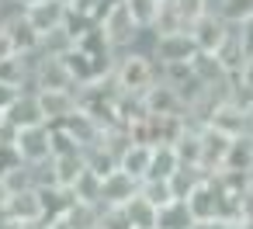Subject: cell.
<instances>
[{
    "label": "cell",
    "mask_w": 253,
    "mask_h": 229,
    "mask_svg": "<svg viewBox=\"0 0 253 229\" xmlns=\"http://www.w3.org/2000/svg\"><path fill=\"white\" fill-rule=\"evenodd\" d=\"M115 84L122 94H142L156 77H160V63L153 59V52H142V49H122L118 59H115V70H111Z\"/></svg>",
    "instance_id": "6da1fadb"
},
{
    "label": "cell",
    "mask_w": 253,
    "mask_h": 229,
    "mask_svg": "<svg viewBox=\"0 0 253 229\" xmlns=\"http://www.w3.org/2000/svg\"><path fill=\"white\" fill-rule=\"evenodd\" d=\"M94 25H101V32H104V39L111 42V49L115 52H122V49H132L135 46V39H139V21L132 18V11H128V4L125 0H115V4L94 21Z\"/></svg>",
    "instance_id": "7a4b0ae2"
},
{
    "label": "cell",
    "mask_w": 253,
    "mask_h": 229,
    "mask_svg": "<svg viewBox=\"0 0 253 229\" xmlns=\"http://www.w3.org/2000/svg\"><path fill=\"white\" fill-rule=\"evenodd\" d=\"M32 87L35 91H56V87H77L70 66L63 56L52 52H35V66H32Z\"/></svg>",
    "instance_id": "3957f363"
},
{
    "label": "cell",
    "mask_w": 253,
    "mask_h": 229,
    "mask_svg": "<svg viewBox=\"0 0 253 229\" xmlns=\"http://www.w3.org/2000/svg\"><path fill=\"white\" fill-rule=\"evenodd\" d=\"M194 56H198V46H194L191 32H156L153 59L160 66H167V63H191Z\"/></svg>",
    "instance_id": "277c9868"
},
{
    "label": "cell",
    "mask_w": 253,
    "mask_h": 229,
    "mask_svg": "<svg viewBox=\"0 0 253 229\" xmlns=\"http://www.w3.org/2000/svg\"><path fill=\"white\" fill-rule=\"evenodd\" d=\"M142 111L146 115H187V101L180 97V91L173 84H167L163 77H156L142 91Z\"/></svg>",
    "instance_id": "5b68a950"
},
{
    "label": "cell",
    "mask_w": 253,
    "mask_h": 229,
    "mask_svg": "<svg viewBox=\"0 0 253 229\" xmlns=\"http://www.w3.org/2000/svg\"><path fill=\"white\" fill-rule=\"evenodd\" d=\"M14 146H18V153H21L25 163L49 160V156H52V125L42 122V125L18 129V132H14Z\"/></svg>",
    "instance_id": "8992f818"
},
{
    "label": "cell",
    "mask_w": 253,
    "mask_h": 229,
    "mask_svg": "<svg viewBox=\"0 0 253 229\" xmlns=\"http://www.w3.org/2000/svg\"><path fill=\"white\" fill-rule=\"evenodd\" d=\"M139 177H132L128 170H122V167H115V170H108L104 177H101V205H108V208H122L128 198H135L139 194Z\"/></svg>",
    "instance_id": "52a82bcc"
},
{
    "label": "cell",
    "mask_w": 253,
    "mask_h": 229,
    "mask_svg": "<svg viewBox=\"0 0 253 229\" xmlns=\"http://www.w3.org/2000/svg\"><path fill=\"white\" fill-rule=\"evenodd\" d=\"M225 35H229V21H225L218 11H205V14H198L194 25H191V39H194L198 52H215Z\"/></svg>",
    "instance_id": "ba28073f"
},
{
    "label": "cell",
    "mask_w": 253,
    "mask_h": 229,
    "mask_svg": "<svg viewBox=\"0 0 253 229\" xmlns=\"http://www.w3.org/2000/svg\"><path fill=\"white\" fill-rule=\"evenodd\" d=\"M205 125H215V129H222L225 136H246L250 125H253V111H246L243 104H236V101L225 97V101L215 104V111L208 115Z\"/></svg>",
    "instance_id": "9c48e42d"
},
{
    "label": "cell",
    "mask_w": 253,
    "mask_h": 229,
    "mask_svg": "<svg viewBox=\"0 0 253 229\" xmlns=\"http://www.w3.org/2000/svg\"><path fill=\"white\" fill-rule=\"evenodd\" d=\"M39 101H42V111H45V122H49V125L66 122V118H70V115L80 108V94H77V87L39 91Z\"/></svg>",
    "instance_id": "30bf717a"
},
{
    "label": "cell",
    "mask_w": 253,
    "mask_h": 229,
    "mask_svg": "<svg viewBox=\"0 0 253 229\" xmlns=\"http://www.w3.org/2000/svg\"><path fill=\"white\" fill-rule=\"evenodd\" d=\"M7 115V125L18 132V129H28V125H42L45 122V111H42V101H39V91L35 87H25L18 94V101L4 111Z\"/></svg>",
    "instance_id": "8fae6325"
},
{
    "label": "cell",
    "mask_w": 253,
    "mask_h": 229,
    "mask_svg": "<svg viewBox=\"0 0 253 229\" xmlns=\"http://www.w3.org/2000/svg\"><path fill=\"white\" fill-rule=\"evenodd\" d=\"M25 18L32 21V28L39 35L52 32V28H63L66 18H70V7L63 4V0H39V4H28L25 7Z\"/></svg>",
    "instance_id": "7c38bea8"
},
{
    "label": "cell",
    "mask_w": 253,
    "mask_h": 229,
    "mask_svg": "<svg viewBox=\"0 0 253 229\" xmlns=\"http://www.w3.org/2000/svg\"><path fill=\"white\" fill-rule=\"evenodd\" d=\"M229 142H232V136H225L222 129H215V125H201V167H205L208 174H215V170L225 167Z\"/></svg>",
    "instance_id": "4fadbf2b"
},
{
    "label": "cell",
    "mask_w": 253,
    "mask_h": 229,
    "mask_svg": "<svg viewBox=\"0 0 253 229\" xmlns=\"http://www.w3.org/2000/svg\"><path fill=\"white\" fill-rule=\"evenodd\" d=\"M4 212H7L11 219H18V222H25V219H42V215H45L42 191H39V187L11 191V194H7V205H4Z\"/></svg>",
    "instance_id": "5bb4252c"
},
{
    "label": "cell",
    "mask_w": 253,
    "mask_h": 229,
    "mask_svg": "<svg viewBox=\"0 0 253 229\" xmlns=\"http://www.w3.org/2000/svg\"><path fill=\"white\" fill-rule=\"evenodd\" d=\"M215 56L222 59V66H225L232 77L243 70V63L250 59V49H246V42H243V35H239V25H229V35L222 39V46L215 49Z\"/></svg>",
    "instance_id": "9a60e30c"
},
{
    "label": "cell",
    "mask_w": 253,
    "mask_h": 229,
    "mask_svg": "<svg viewBox=\"0 0 253 229\" xmlns=\"http://www.w3.org/2000/svg\"><path fill=\"white\" fill-rule=\"evenodd\" d=\"M149 163H153V146L142 142V139H132V142L122 149V156H118V167L128 170V174L139 177V181L149 177Z\"/></svg>",
    "instance_id": "2e32d148"
},
{
    "label": "cell",
    "mask_w": 253,
    "mask_h": 229,
    "mask_svg": "<svg viewBox=\"0 0 253 229\" xmlns=\"http://www.w3.org/2000/svg\"><path fill=\"white\" fill-rule=\"evenodd\" d=\"M194 222L198 219H194V212L184 198H173V201L156 208V229H191Z\"/></svg>",
    "instance_id": "e0dca14e"
},
{
    "label": "cell",
    "mask_w": 253,
    "mask_h": 229,
    "mask_svg": "<svg viewBox=\"0 0 253 229\" xmlns=\"http://www.w3.org/2000/svg\"><path fill=\"white\" fill-rule=\"evenodd\" d=\"M4 25H7V32H11V39H14L18 52H39V46H42V35L32 28V21L25 18V11L11 14Z\"/></svg>",
    "instance_id": "ac0fdd59"
},
{
    "label": "cell",
    "mask_w": 253,
    "mask_h": 229,
    "mask_svg": "<svg viewBox=\"0 0 253 229\" xmlns=\"http://www.w3.org/2000/svg\"><path fill=\"white\" fill-rule=\"evenodd\" d=\"M122 212L128 215V222H132V229H156V205L139 191L135 198H128L125 205H122Z\"/></svg>",
    "instance_id": "d6986e66"
},
{
    "label": "cell",
    "mask_w": 253,
    "mask_h": 229,
    "mask_svg": "<svg viewBox=\"0 0 253 229\" xmlns=\"http://www.w3.org/2000/svg\"><path fill=\"white\" fill-rule=\"evenodd\" d=\"M70 191L77 201H90V205H101V174L84 167L73 181H70Z\"/></svg>",
    "instance_id": "ffe728a7"
},
{
    "label": "cell",
    "mask_w": 253,
    "mask_h": 229,
    "mask_svg": "<svg viewBox=\"0 0 253 229\" xmlns=\"http://www.w3.org/2000/svg\"><path fill=\"white\" fill-rule=\"evenodd\" d=\"M225 167L229 170H253V136H232L229 153H225Z\"/></svg>",
    "instance_id": "44dd1931"
},
{
    "label": "cell",
    "mask_w": 253,
    "mask_h": 229,
    "mask_svg": "<svg viewBox=\"0 0 253 229\" xmlns=\"http://www.w3.org/2000/svg\"><path fill=\"white\" fill-rule=\"evenodd\" d=\"M177 167H180L177 146H173V142H156V146H153V163H149V177H170V174H173Z\"/></svg>",
    "instance_id": "7402d4cb"
},
{
    "label": "cell",
    "mask_w": 253,
    "mask_h": 229,
    "mask_svg": "<svg viewBox=\"0 0 253 229\" xmlns=\"http://www.w3.org/2000/svg\"><path fill=\"white\" fill-rule=\"evenodd\" d=\"M101 208H104V205H90V201H77V198H73V205L66 208V222H70L73 229H97Z\"/></svg>",
    "instance_id": "603a6c76"
},
{
    "label": "cell",
    "mask_w": 253,
    "mask_h": 229,
    "mask_svg": "<svg viewBox=\"0 0 253 229\" xmlns=\"http://www.w3.org/2000/svg\"><path fill=\"white\" fill-rule=\"evenodd\" d=\"M73 46H77V35L70 32V25H63V28H52V32H45V35H42V46H39V52L66 56Z\"/></svg>",
    "instance_id": "cb8c5ba5"
},
{
    "label": "cell",
    "mask_w": 253,
    "mask_h": 229,
    "mask_svg": "<svg viewBox=\"0 0 253 229\" xmlns=\"http://www.w3.org/2000/svg\"><path fill=\"white\" fill-rule=\"evenodd\" d=\"M52 167H56V177H59V184H66L70 187V181L87 167V160H84V149H77V153H56L52 156Z\"/></svg>",
    "instance_id": "d4e9b609"
},
{
    "label": "cell",
    "mask_w": 253,
    "mask_h": 229,
    "mask_svg": "<svg viewBox=\"0 0 253 229\" xmlns=\"http://www.w3.org/2000/svg\"><path fill=\"white\" fill-rule=\"evenodd\" d=\"M132 18L139 21V28H156L160 21V7H163V0H125Z\"/></svg>",
    "instance_id": "484cf974"
},
{
    "label": "cell",
    "mask_w": 253,
    "mask_h": 229,
    "mask_svg": "<svg viewBox=\"0 0 253 229\" xmlns=\"http://www.w3.org/2000/svg\"><path fill=\"white\" fill-rule=\"evenodd\" d=\"M139 191L160 208V205H167V201H173V187H170V177H146L142 184H139Z\"/></svg>",
    "instance_id": "4316f807"
},
{
    "label": "cell",
    "mask_w": 253,
    "mask_h": 229,
    "mask_svg": "<svg viewBox=\"0 0 253 229\" xmlns=\"http://www.w3.org/2000/svg\"><path fill=\"white\" fill-rule=\"evenodd\" d=\"M218 14L229 21V25H239L253 14V0H218Z\"/></svg>",
    "instance_id": "83f0119b"
},
{
    "label": "cell",
    "mask_w": 253,
    "mask_h": 229,
    "mask_svg": "<svg viewBox=\"0 0 253 229\" xmlns=\"http://www.w3.org/2000/svg\"><path fill=\"white\" fill-rule=\"evenodd\" d=\"M97 229H132V222H128V215H125L122 208H108V205H104Z\"/></svg>",
    "instance_id": "f1b7e54d"
},
{
    "label": "cell",
    "mask_w": 253,
    "mask_h": 229,
    "mask_svg": "<svg viewBox=\"0 0 253 229\" xmlns=\"http://www.w3.org/2000/svg\"><path fill=\"white\" fill-rule=\"evenodd\" d=\"M18 163H25V160H21V153H18V146H14V142H7V139H0V177L11 174Z\"/></svg>",
    "instance_id": "f546056e"
},
{
    "label": "cell",
    "mask_w": 253,
    "mask_h": 229,
    "mask_svg": "<svg viewBox=\"0 0 253 229\" xmlns=\"http://www.w3.org/2000/svg\"><path fill=\"white\" fill-rule=\"evenodd\" d=\"M25 87H18V84H11V80H4L0 77V111H7L14 101H18V94H21Z\"/></svg>",
    "instance_id": "4dcf8cb0"
},
{
    "label": "cell",
    "mask_w": 253,
    "mask_h": 229,
    "mask_svg": "<svg viewBox=\"0 0 253 229\" xmlns=\"http://www.w3.org/2000/svg\"><path fill=\"white\" fill-rule=\"evenodd\" d=\"M14 52H18V46H14V39H11V32H7V25L0 21V63L11 59Z\"/></svg>",
    "instance_id": "1f68e13d"
},
{
    "label": "cell",
    "mask_w": 253,
    "mask_h": 229,
    "mask_svg": "<svg viewBox=\"0 0 253 229\" xmlns=\"http://www.w3.org/2000/svg\"><path fill=\"white\" fill-rule=\"evenodd\" d=\"M239 35H243V42H246V49L253 52V14H250L246 21H239Z\"/></svg>",
    "instance_id": "d6a6232c"
},
{
    "label": "cell",
    "mask_w": 253,
    "mask_h": 229,
    "mask_svg": "<svg viewBox=\"0 0 253 229\" xmlns=\"http://www.w3.org/2000/svg\"><path fill=\"white\" fill-rule=\"evenodd\" d=\"M236 77H239V80H243V84H250V87H253V52H250V59H246V63H243V70H239V73H236Z\"/></svg>",
    "instance_id": "836d02e7"
},
{
    "label": "cell",
    "mask_w": 253,
    "mask_h": 229,
    "mask_svg": "<svg viewBox=\"0 0 253 229\" xmlns=\"http://www.w3.org/2000/svg\"><path fill=\"white\" fill-rule=\"evenodd\" d=\"M18 229H49V219L42 215V219H25V222H18Z\"/></svg>",
    "instance_id": "e575fe53"
},
{
    "label": "cell",
    "mask_w": 253,
    "mask_h": 229,
    "mask_svg": "<svg viewBox=\"0 0 253 229\" xmlns=\"http://www.w3.org/2000/svg\"><path fill=\"white\" fill-rule=\"evenodd\" d=\"M49 229H73V226L66 222V215H56V219H49Z\"/></svg>",
    "instance_id": "d590c367"
},
{
    "label": "cell",
    "mask_w": 253,
    "mask_h": 229,
    "mask_svg": "<svg viewBox=\"0 0 253 229\" xmlns=\"http://www.w3.org/2000/svg\"><path fill=\"white\" fill-rule=\"evenodd\" d=\"M7 194H11V191H7V181H4V177H0V208H4V205H7Z\"/></svg>",
    "instance_id": "8d00e7d4"
},
{
    "label": "cell",
    "mask_w": 253,
    "mask_h": 229,
    "mask_svg": "<svg viewBox=\"0 0 253 229\" xmlns=\"http://www.w3.org/2000/svg\"><path fill=\"white\" fill-rule=\"evenodd\" d=\"M18 4H21V7H28V4H39V0H18Z\"/></svg>",
    "instance_id": "74e56055"
},
{
    "label": "cell",
    "mask_w": 253,
    "mask_h": 229,
    "mask_svg": "<svg viewBox=\"0 0 253 229\" xmlns=\"http://www.w3.org/2000/svg\"><path fill=\"white\" fill-rule=\"evenodd\" d=\"M0 18H4V0H0Z\"/></svg>",
    "instance_id": "f35d334b"
},
{
    "label": "cell",
    "mask_w": 253,
    "mask_h": 229,
    "mask_svg": "<svg viewBox=\"0 0 253 229\" xmlns=\"http://www.w3.org/2000/svg\"><path fill=\"white\" fill-rule=\"evenodd\" d=\"M63 4H66V7H70V4H73V0H63Z\"/></svg>",
    "instance_id": "ab89813d"
},
{
    "label": "cell",
    "mask_w": 253,
    "mask_h": 229,
    "mask_svg": "<svg viewBox=\"0 0 253 229\" xmlns=\"http://www.w3.org/2000/svg\"><path fill=\"white\" fill-rule=\"evenodd\" d=\"M250 136H253V125H250Z\"/></svg>",
    "instance_id": "60d3db41"
},
{
    "label": "cell",
    "mask_w": 253,
    "mask_h": 229,
    "mask_svg": "<svg viewBox=\"0 0 253 229\" xmlns=\"http://www.w3.org/2000/svg\"><path fill=\"white\" fill-rule=\"evenodd\" d=\"M250 111H253V104H250Z\"/></svg>",
    "instance_id": "b9f144b4"
}]
</instances>
